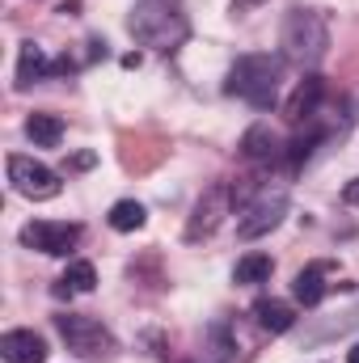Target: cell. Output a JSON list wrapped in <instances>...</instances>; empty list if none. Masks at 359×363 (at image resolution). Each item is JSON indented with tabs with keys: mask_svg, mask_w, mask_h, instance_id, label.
<instances>
[{
	"mask_svg": "<svg viewBox=\"0 0 359 363\" xmlns=\"http://www.w3.org/2000/svg\"><path fill=\"white\" fill-rule=\"evenodd\" d=\"M279 85H283V60L270 51H250V55H237L224 89L254 110H270L279 101Z\"/></svg>",
	"mask_w": 359,
	"mask_h": 363,
	"instance_id": "cell-2",
	"label": "cell"
},
{
	"mask_svg": "<svg viewBox=\"0 0 359 363\" xmlns=\"http://www.w3.org/2000/svg\"><path fill=\"white\" fill-rule=\"evenodd\" d=\"M110 228L114 233H136V228H144V220H148V211H144V203H136V199H118L114 207H110Z\"/></svg>",
	"mask_w": 359,
	"mask_h": 363,
	"instance_id": "cell-17",
	"label": "cell"
},
{
	"mask_svg": "<svg viewBox=\"0 0 359 363\" xmlns=\"http://www.w3.org/2000/svg\"><path fill=\"white\" fill-rule=\"evenodd\" d=\"M93 287H97V271H93V262H72L64 279L55 283V296H89Z\"/></svg>",
	"mask_w": 359,
	"mask_h": 363,
	"instance_id": "cell-16",
	"label": "cell"
},
{
	"mask_svg": "<svg viewBox=\"0 0 359 363\" xmlns=\"http://www.w3.org/2000/svg\"><path fill=\"white\" fill-rule=\"evenodd\" d=\"M26 135H30L38 148H60V140H64V118H55V114H30V118H26Z\"/></svg>",
	"mask_w": 359,
	"mask_h": 363,
	"instance_id": "cell-15",
	"label": "cell"
},
{
	"mask_svg": "<svg viewBox=\"0 0 359 363\" xmlns=\"http://www.w3.org/2000/svg\"><path fill=\"white\" fill-rule=\"evenodd\" d=\"M270 274H275V262H270V254H245V258L233 267V283L250 287V283H267Z\"/></svg>",
	"mask_w": 359,
	"mask_h": 363,
	"instance_id": "cell-18",
	"label": "cell"
},
{
	"mask_svg": "<svg viewBox=\"0 0 359 363\" xmlns=\"http://www.w3.org/2000/svg\"><path fill=\"white\" fill-rule=\"evenodd\" d=\"M283 216H287V190H263V194L241 211L237 237H241V241H258V237H267V233H275V228L283 224Z\"/></svg>",
	"mask_w": 359,
	"mask_h": 363,
	"instance_id": "cell-7",
	"label": "cell"
},
{
	"mask_svg": "<svg viewBox=\"0 0 359 363\" xmlns=\"http://www.w3.org/2000/svg\"><path fill=\"white\" fill-rule=\"evenodd\" d=\"M321 93H326V81H321L317 72H309V77L292 89V97L283 101V118H287L292 127L313 123V118H317V106H321Z\"/></svg>",
	"mask_w": 359,
	"mask_h": 363,
	"instance_id": "cell-9",
	"label": "cell"
},
{
	"mask_svg": "<svg viewBox=\"0 0 359 363\" xmlns=\"http://www.w3.org/2000/svg\"><path fill=\"white\" fill-rule=\"evenodd\" d=\"M241 157H245V161H275V157H279V135L270 131L267 123H254V127L241 135Z\"/></svg>",
	"mask_w": 359,
	"mask_h": 363,
	"instance_id": "cell-13",
	"label": "cell"
},
{
	"mask_svg": "<svg viewBox=\"0 0 359 363\" xmlns=\"http://www.w3.org/2000/svg\"><path fill=\"white\" fill-rule=\"evenodd\" d=\"M127 30L140 47H157V51H178L190 34V21L182 13L178 0H136L131 17H127Z\"/></svg>",
	"mask_w": 359,
	"mask_h": 363,
	"instance_id": "cell-1",
	"label": "cell"
},
{
	"mask_svg": "<svg viewBox=\"0 0 359 363\" xmlns=\"http://www.w3.org/2000/svg\"><path fill=\"white\" fill-rule=\"evenodd\" d=\"M4 169H9V186L17 190V194H26V199H55L60 190H64V182L55 169H47L43 161H34V157H21V152H13L9 161H4Z\"/></svg>",
	"mask_w": 359,
	"mask_h": 363,
	"instance_id": "cell-5",
	"label": "cell"
},
{
	"mask_svg": "<svg viewBox=\"0 0 359 363\" xmlns=\"http://www.w3.org/2000/svg\"><path fill=\"white\" fill-rule=\"evenodd\" d=\"M233 211V190L224 186V182H216V186H207L203 194H199V203H194V211H190V220H186V241L194 245V241H207L220 224H224V216Z\"/></svg>",
	"mask_w": 359,
	"mask_h": 363,
	"instance_id": "cell-6",
	"label": "cell"
},
{
	"mask_svg": "<svg viewBox=\"0 0 359 363\" xmlns=\"http://www.w3.org/2000/svg\"><path fill=\"white\" fill-rule=\"evenodd\" d=\"M254 317H258V325L270 330V334H287V330L296 325V313H292V304H283V300H258V304H254Z\"/></svg>",
	"mask_w": 359,
	"mask_h": 363,
	"instance_id": "cell-14",
	"label": "cell"
},
{
	"mask_svg": "<svg viewBox=\"0 0 359 363\" xmlns=\"http://www.w3.org/2000/svg\"><path fill=\"white\" fill-rule=\"evenodd\" d=\"M17 237H21L26 250H38V254L64 258L68 250H77V241H81V224H68V220H30Z\"/></svg>",
	"mask_w": 359,
	"mask_h": 363,
	"instance_id": "cell-8",
	"label": "cell"
},
{
	"mask_svg": "<svg viewBox=\"0 0 359 363\" xmlns=\"http://www.w3.org/2000/svg\"><path fill=\"white\" fill-rule=\"evenodd\" d=\"M254 4H263V0H233V13H245V9H254Z\"/></svg>",
	"mask_w": 359,
	"mask_h": 363,
	"instance_id": "cell-21",
	"label": "cell"
},
{
	"mask_svg": "<svg viewBox=\"0 0 359 363\" xmlns=\"http://www.w3.org/2000/svg\"><path fill=\"white\" fill-rule=\"evenodd\" d=\"M347 363H359V342L351 347V355H347Z\"/></svg>",
	"mask_w": 359,
	"mask_h": 363,
	"instance_id": "cell-22",
	"label": "cell"
},
{
	"mask_svg": "<svg viewBox=\"0 0 359 363\" xmlns=\"http://www.w3.org/2000/svg\"><path fill=\"white\" fill-rule=\"evenodd\" d=\"M343 203H347V207H359V178L347 182V190H343Z\"/></svg>",
	"mask_w": 359,
	"mask_h": 363,
	"instance_id": "cell-19",
	"label": "cell"
},
{
	"mask_svg": "<svg viewBox=\"0 0 359 363\" xmlns=\"http://www.w3.org/2000/svg\"><path fill=\"white\" fill-rule=\"evenodd\" d=\"M0 355L9 363H43L47 359V342L34 330H9L0 338Z\"/></svg>",
	"mask_w": 359,
	"mask_h": 363,
	"instance_id": "cell-10",
	"label": "cell"
},
{
	"mask_svg": "<svg viewBox=\"0 0 359 363\" xmlns=\"http://www.w3.org/2000/svg\"><path fill=\"white\" fill-rule=\"evenodd\" d=\"M330 271H334V262H309L304 271L296 274L292 291H296V300H300L304 308L321 304V296H326V274H330Z\"/></svg>",
	"mask_w": 359,
	"mask_h": 363,
	"instance_id": "cell-12",
	"label": "cell"
},
{
	"mask_svg": "<svg viewBox=\"0 0 359 363\" xmlns=\"http://www.w3.org/2000/svg\"><path fill=\"white\" fill-rule=\"evenodd\" d=\"M93 161H97V157H93V152H77V157H72V161H68V169H89Z\"/></svg>",
	"mask_w": 359,
	"mask_h": 363,
	"instance_id": "cell-20",
	"label": "cell"
},
{
	"mask_svg": "<svg viewBox=\"0 0 359 363\" xmlns=\"http://www.w3.org/2000/svg\"><path fill=\"white\" fill-rule=\"evenodd\" d=\"M55 72V64L47 60V51L38 43H21L17 51V89H30L34 81H47Z\"/></svg>",
	"mask_w": 359,
	"mask_h": 363,
	"instance_id": "cell-11",
	"label": "cell"
},
{
	"mask_svg": "<svg viewBox=\"0 0 359 363\" xmlns=\"http://www.w3.org/2000/svg\"><path fill=\"white\" fill-rule=\"evenodd\" d=\"M330 51V21L317 9H292L283 21V55L300 68L321 64Z\"/></svg>",
	"mask_w": 359,
	"mask_h": 363,
	"instance_id": "cell-3",
	"label": "cell"
},
{
	"mask_svg": "<svg viewBox=\"0 0 359 363\" xmlns=\"http://www.w3.org/2000/svg\"><path fill=\"white\" fill-rule=\"evenodd\" d=\"M55 334L64 338V347L72 351V355H81V359H110L114 355V334L89 317V313H60L55 317Z\"/></svg>",
	"mask_w": 359,
	"mask_h": 363,
	"instance_id": "cell-4",
	"label": "cell"
}]
</instances>
